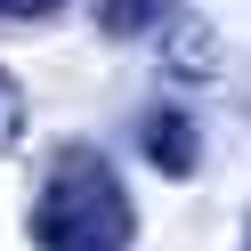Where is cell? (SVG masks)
<instances>
[{"label":"cell","mask_w":251,"mask_h":251,"mask_svg":"<svg viewBox=\"0 0 251 251\" xmlns=\"http://www.w3.org/2000/svg\"><path fill=\"white\" fill-rule=\"evenodd\" d=\"M138 235V211L122 195L114 162L98 146H57L49 154V178L33 195V243L41 251H130Z\"/></svg>","instance_id":"1"},{"label":"cell","mask_w":251,"mask_h":251,"mask_svg":"<svg viewBox=\"0 0 251 251\" xmlns=\"http://www.w3.org/2000/svg\"><path fill=\"white\" fill-rule=\"evenodd\" d=\"M146 162H162V178H195V162H202V138H195V122L186 114H146Z\"/></svg>","instance_id":"2"},{"label":"cell","mask_w":251,"mask_h":251,"mask_svg":"<svg viewBox=\"0 0 251 251\" xmlns=\"http://www.w3.org/2000/svg\"><path fill=\"white\" fill-rule=\"evenodd\" d=\"M57 0H0V17H49Z\"/></svg>","instance_id":"6"},{"label":"cell","mask_w":251,"mask_h":251,"mask_svg":"<svg viewBox=\"0 0 251 251\" xmlns=\"http://www.w3.org/2000/svg\"><path fill=\"white\" fill-rule=\"evenodd\" d=\"M162 17H170V0H98V33H114V41H138Z\"/></svg>","instance_id":"3"},{"label":"cell","mask_w":251,"mask_h":251,"mask_svg":"<svg viewBox=\"0 0 251 251\" xmlns=\"http://www.w3.org/2000/svg\"><path fill=\"white\" fill-rule=\"evenodd\" d=\"M25 138V89H17V73H0V154Z\"/></svg>","instance_id":"5"},{"label":"cell","mask_w":251,"mask_h":251,"mask_svg":"<svg viewBox=\"0 0 251 251\" xmlns=\"http://www.w3.org/2000/svg\"><path fill=\"white\" fill-rule=\"evenodd\" d=\"M170 73H186V81H211V73H219L211 25H178V33H170Z\"/></svg>","instance_id":"4"}]
</instances>
